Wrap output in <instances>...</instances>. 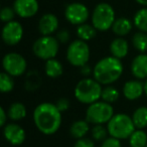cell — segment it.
I'll list each match as a JSON object with an SVG mask.
<instances>
[{
	"mask_svg": "<svg viewBox=\"0 0 147 147\" xmlns=\"http://www.w3.org/2000/svg\"><path fill=\"white\" fill-rule=\"evenodd\" d=\"M33 122L40 133L45 135H53L61 128V112L55 103H40L33 111Z\"/></svg>",
	"mask_w": 147,
	"mask_h": 147,
	"instance_id": "1",
	"label": "cell"
},
{
	"mask_svg": "<svg viewBox=\"0 0 147 147\" xmlns=\"http://www.w3.org/2000/svg\"><path fill=\"white\" fill-rule=\"evenodd\" d=\"M124 65L122 61L109 55L99 59L93 67V78L102 86H110L122 77Z\"/></svg>",
	"mask_w": 147,
	"mask_h": 147,
	"instance_id": "2",
	"label": "cell"
},
{
	"mask_svg": "<svg viewBox=\"0 0 147 147\" xmlns=\"http://www.w3.org/2000/svg\"><path fill=\"white\" fill-rule=\"evenodd\" d=\"M102 90V85L94 78H84L77 83L74 95L78 102L89 106L101 100Z\"/></svg>",
	"mask_w": 147,
	"mask_h": 147,
	"instance_id": "3",
	"label": "cell"
},
{
	"mask_svg": "<svg viewBox=\"0 0 147 147\" xmlns=\"http://www.w3.org/2000/svg\"><path fill=\"white\" fill-rule=\"evenodd\" d=\"M115 20L116 12L114 7L107 2L98 3L91 13V23L101 32H105L112 28Z\"/></svg>",
	"mask_w": 147,
	"mask_h": 147,
	"instance_id": "4",
	"label": "cell"
},
{
	"mask_svg": "<svg viewBox=\"0 0 147 147\" xmlns=\"http://www.w3.org/2000/svg\"><path fill=\"white\" fill-rule=\"evenodd\" d=\"M109 136L114 137L119 140L129 139L132 133L136 130L132 117L125 113H118L112 117L107 124Z\"/></svg>",
	"mask_w": 147,
	"mask_h": 147,
	"instance_id": "5",
	"label": "cell"
},
{
	"mask_svg": "<svg viewBox=\"0 0 147 147\" xmlns=\"http://www.w3.org/2000/svg\"><path fill=\"white\" fill-rule=\"evenodd\" d=\"M114 115V108L112 105L100 100L89 105L85 114V120L93 125H104L108 124Z\"/></svg>",
	"mask_w": 147,
	"mask_h": 147,
	"instance_id": "6",
	"label": "cell"
},
{
	"mask_svg": "<svg viewBox=\"0 0 147 147\" xmlns=\"http://www.w3.org/2000/svg\"><path fill=\"white\" fill-rule=\"evenodd\" d=\"M91 51L88 42L81 39H75L71 41L67 47L65 57L69 65L80 69L81 67L87 65L90 61Z\"/></svg>",
	"mask_w": 147,
	"mask_h": 147,
	"instance_id": "7",
	"label": "cell"
},
{
	"mask_svg": "<svg viewBox=\"0 0 147 147\" xmlns=\"http://www.w3.org/2000/svg\"><path fill=\"white\" fill-rule=\"evenodd\" d=\"M31 49L37 59L47 61L55 59L59 51V42L53 35H41L34 40Z\"/></svg>",
	"mask_w": 147,
	"mask_h": 147,
	"instance_id": "8",
	"label": "cell"
},
{
	"mask_svg": "<svg viewBox=\"0 0 147 147\" xmlns=\"http://www.w3.org/2000/svg\"><path fill=\"white\" fill-rule=\"evenodd\" d=\"M3 71L11 77H21L26 74L27 61L22 55L11 51L3 57L2 59Z\"/></svg>",
	"mask_w": 147,
	"mask_h": 147,
	"instance_id": "9",
	"label": "cell"
},
{
	"mask_svg": "<svg viewBox=\"0 0 147 147\" xmlns=\"http://www.w3.org/2000/svg\"><path fill=\"white\" fill-rule=\"evenodd\" d=\"M63 15L67 22L76 26L87 23L89 18H91L89 8L81 2H71L67 4L63 10Z\"/></svg>",
	"mask_w": 147,
	"mask_h": 147,
	"instance_id": "10",
	"label": "cell"
},
{
	"mask_svg": "<svg viewBox=\"0 0 147 147\" xmlns=\"http://www.w3.org/2000/svg\"><path fill=\"white\" fill-rule=\"evenodd\" d=\"M24 29L19 21L13 20L4 23L1 31V37L3 42L9 47L17 45L23 38Z\"/></svg>",
	"mask_w": 147,
	"mask_h": 147,
	"instance_id": "11",
	"label": "cell"
},
{
	"mask_svg": "<svg viewBox=\"0 0 147 147\" xmlns=\"http://www.w3.org/2000/svg\"><path fill=\"white\" fill-rule=\"evenodd\" d=\"M12 7L17 16L27 19L36 15L39 10V3L37 0H14Z\"/></svg>",
	"mask_w": 147,
	"mask_h": 147,
	"instance_id": "12",
	"label": "cell"
},
{
	"mask_svg": "<svg viewBox=\"0 0 147 147\" xmlns=\"http://www.w3.org/2000/svg\"><path fill=\"white\" fill-rule=\"evenodd\" d=\"M3 136L5 140L13 146H18L24 143L26 138L25 130L16 123H8L3 127Z\"/></svg>",
	"mask_w": 147,
	"mask_h": 147,
	"instance_id": "13",
	"label": "cell"
},
{
	"mask_svg": "<svg viewBox=\"0 0 147 147\" xmlns=\"http://www.w3.org/2000/svg\"><path fill=\"white\" fill-rule=\"evenodd\" d=\"M59 18L57 15L51 12L41 15L37 23V30L41 35H53L59 31Z\"/></svg>",
	"mask_w": 147,
	"mask_h": 147,
	"instance_id": "14",
	"label": "cell"
},
{
	"mask_svg": "<svg viewBox=\"0 0 147 147\" xmlns=\"http://www.w3.org/2000/svg\"><path fill=\"white\" fill-rule=\"evenodd\" d=\"M122 94L125 99L129 101L138 100L145 94L144 83L139 80H130L124 83L122 87Z\"/></svg>",
	"mask_w": 147,
	"mask_h": 147,
	"instance_id": "15",
	"label": "cell"
},
{
	"mask_svg": "<svg viewBox=\"0 0 147 147\" xmlns=\"http://www.w3.org/2000/svg\"><path fill=\"white\" fill-rule=\"evenodd\" d=\"M132 76L136 80L142 81L147 79V53H139L132 59L130 65Z\"/></svg>",
	"mask_w": 147,
	"mask_h": 147,
	"instance_id": "16",
	"label": "cell"
},
{
	"mask_svg": "<svg viewBox=\"0 0 147 147\" xmlns=\"http://www.w3.org/2000/svg\"><path fill=\"white\" fill-rule=\"evenodd\" d=\"M109 51L112 57L122 61L129 53V42L124 37H115L109 45Z\"/></svg>",
	"mask_w": 147,
	"mask_h": 147,
	"instance_id": "17",
	"label": "cell"
},
{
	"mask_svg": "<svg viewBox=\"0 0 147 147\" xmlns=\"http://www.w3.org/2000/svg\"><path fill=\"white\" fill-rule=\"evenodd\" d=\"M133 20H130L127 17H118L115 20L114 24H113L112 28V32L114 33L115 35H117L118 37H124L126 35H128L129 33L132 31L133 29Z\"/></svg>",
	"mask_w": 147,
	"mask_h": 147,
	"instance_id": "18",
	"label": "cell"
},
{
	"mask_svg": "<svg viewBox=\"0 0 147 147\" xmlns=\"http://www.w3.org/2000/svg\"><path fill=\"white\" fill-rule=\"evenodd\" d=\"M90 131V123L87 120H77L71 123L69 127V134L75 139L85 138Z\"/></svg>",
	"mask_w": 147,
	"mask_h": 147,
	"instance_id": "19",
	"label": "cell"
},
{
	"mask_svg": "<svg viewBox=\"0 0 147 147\" xmlns=\"http://www.w3.org/2000/svg\"><path fill=\"white\" fill-rule=\"evenodd\" d=\"M42 83L40 74L36 69H31L25 74V81H24V88L29 92H34L38 90Z\"/></svg>",
	"mask_w": 147,
	"mask_h": 147,
	"instance_id": "20",
	"label": "cell"
},
{
	"mask_svg": "<svg viewBox=\"0 0 147 147\" xmlns=\"http://www.w3.org/2000/svg\"><path fill=\"white\" fill-rule=\"evenodd\" d=\"M45 74L51 79H57L63 74V65L59 59H51L45 61Z\"/></svg>",
	"mask_w": 147,
	"mask_h": 147,
	"instance_id": "21",
	"label": "cell"
},
{
	"mask_svg": "<svg viewBox=\"0 0 147 147\" xmlns=\"http://www.w3.org/2000/svg\"><path fill=\"white\" fill-rule=\"evenodd\" d=\"M77 36H78L79 39L81 40H84L86 42L90 40H93L95 37L97 36V33H98V30L94 27V25L92 23H84V24H81L79 26H77Z\"/></svg>",
	"mask_w": 147,
	"mask_h": 147,
	"instance_id": "22",
	"label": "cell"
},
{
	"mask_svg": "<svg viewBox=\"0 0 147 147\" xmlns=\"http://www.w3.org/2000/svg\"><path fill=\"white\" fill-rule=\"evenodd\" d=\"M7 114H8V118L13 122L20 121L26 117V107L21 102H14L9 106L8 110H7Z\"/></svg>",
	"mask_w": 147,
	"mask_h": 147,
	"instance_id": "23",
	"label": "cell"
},
{
	"mask_svg": "<svg viewBox=\"0 0 147 147\" xmlns=\"http://www.w3.org/2000/svg\"><path fill=\"white\" fill-rule=\"evenodd\" d=\"M131 43L135 51L139 53H146L147 51V33L142 31H136L132 35Z\"/></svg>",
	"mask_w": 147,
	"mask_h": 147,
	"instance_id": "24",
	"label": "cell"
},
{
	"mask_svg": "<svg viewBox=\"0 0 147 147\" xmlns=\"http://www.w3.org/2000/svg\"><path fill=\"white\" fill-rule=\"evenodd\" d=\"M132 120L136 129H144L147 127V107L141 106L135 109L132 114Z\"/></svg>",
	"mask_w": 147,
	"mask_h": 147,
	"instance_id": "25",
	"label": "cell"
},
{
	"mask_svg": "<svg viewBox=\"0 0 147 147\" xmlns=\"http://www.w3.org/2000/svg\"><path fill=\"white\" fill-rule=\"evenodd\" d=\"M133 24L138 31L147 33V7H141L135 12Z\"/></svg>",
	"mask_w": 147,
	"mask_h": 147,
	"instance_id": "26",
	"label": "cell"
},
{
	"mask_svg": "<svg viewBox=\"0 0 147 147\" xmlns=\"http://www.w3.org/2000/svg\"><path fill=\"white\" fill-rule=\"evenodd\" d=\"M130 147H145L147 145V134L143 129H136L129 137Z\"/></svg>",
	"mask_w": 147,
	"mask_h": 147,
	"instance_id": "27",
	"label": "cell"
},
{
	"mask_svg": "<svg viewBox=\"0 0 147 147\" xmlns=\"http://www.w3.org/2000/svg\"><path fill=\"white\" fill-rule=\"evenodd\" d=\"M120 98V92L117 88L110 86H105L102 90V95H101V100L106 103L112 105L113 103L117 102Z\"/></svg>",
	"mask_w": 147,
	"mask_h": 147,
	"instance_id": "28",
	"label": "cell"
},
{
	"mask_svg": "<svg viewBox=\"0 0 147 147\" xmlns=\"http://www.w3.org/2000/svg\"><path fill=\"white\" fill-rule=\"evenodd\" d=\"M14 79L5 71L0 74V91L1 93H10L14 89Z\"/></svg>",
	"mask_w": 147,
	"mask_h": 147,
	"instance_id": "29",
	"label": "cell"
},
{
	"mask_svg": "<svg viewBox=\"0 0 147 147\" xmlns=\"http://www.w3.org/2000/svg\"><path fill=\"white\" fill-rule=\"evenodd\" d=\"M91 134L92 138L96 141H104L105 139L108 138V129L104 125H94L93 128L91 129Z\"/></svg>",
	"mask_w": 147,
	"mask_h": 147,
	"instance_id": "30",
	"label": "cell"
},
{
	"mask_svg": "<svg viewBox=\"0 0 147 147\" xmlns=\"http://www.w3.org/2000/svg\"><path fill=\"white\" fill-rule=\"evenodd\" d=\"M15 15H16V13H15L14 9H13V7H10V6L3 7V8L1 9V11H0V19L4 23L13 21L14 20Z\"/></svg>",
	"mask_w": 147,
	"mask_h": 147,
	"instance_id": "31",
	"label": "cell"
},
{
	"mask_svg": "<svg viewBox=\"0 0 147 147\" xmlns=\"http://www.w3.org/2000/svg\"><path fill=\"white\" fill-rule=\"evenodd\" d=\"M55 38L59 42V45H65L71 40V32L69 29H59L55 34Z\"/></svg>",
	"mask_w": 147,
	"mask_h": 147,
	"instance_id": "32",
	"label": "cell"
},
{
	"mask_svg": "<svg viewBox=\"0 0 147 147\" xmlns=\"http://www.w3.org/2000/svg\"><path fill=\"white\" fill-rule=\"evenodd\" d=\"M55 104L61 113L67 111L69 109V107H71V102H69V100L67 98H65V97L59 98Z\"/></svg>",
	"mask_w": 147,
	"mask_h": 147,
	"instance_id": "33",
	"label": "cell"
},
{
	"mask_svg": "<svg viewBox=\"0 0 147 147\" xmlns=\"http://www.w3.org/2000/svg\"><path fill=\"white\" fill-rule=\"evenodd\" d=\"M101 147H122V144H121V140L110 136L103 141Z\"/></svg>",
	"mask_w": 147,
	"mask_h": 147,
	"instance_id": "34",
	"label": "cell"
},
{
	"mask_svg": "<svg viewBox=\"0 0 147 147\" xmlns=\"http://www.w3.org/2000/svg\"><path fill=\"white\" fill-rule=\"evenodd\" d=\"M73 147H95V143L93 140L85 137L82 139H78Z\"/></svg>",
	"mask_w": 147,
	"mask_h": 147,
	"instance_id": "35",
	"label": "cell"
},
{
	"mask_svg": "<svg viewBox=\"0 0 147 147\" xmlns=\"http://www.w3.org/2000/svg\"><path fill=\"white\" fill-rule=\"evenodd\" d=\"M80 74L84 78H91L90 76H93V67H91L90 65L87 63V65L80 67Z\"/></svg>",
	"mask_w": 147,
	"mask_h": 147,
	"instance_id": "36",
	"label": "cell"
},
{
	"mask_svg": "<svg viewBox=\"0 0 147 147\" xmlns=\"http://www.w3.org/2000/svg\"><path fill=\"white\" fill-rule=\"evenodd\" d=\"M7 119H8V114L7 112L4 110L3 107L0 108V126L1 127H4L5 125L7 124Z\"/></svg>",
	"mask_w": 147,
	"mask_h": 147,
	"instance_id": "37",
	"label": "cell"
},
{
	"mask_svg": "<svg viewBox=\"0 0 147 147\" xmlns=\"http://www.w3.org/2000/svg\"><path fill=\"white\" fill-rule=\"evenodd\" d=\"M137 4H139L142 7H147V0H134Z\"/></svg>",
	"mask_w": 147,
	"mask_h": 147,
	"instance_id": "38",
	"label": "cell"
},
{
	"mask_svg": "<svg viewBox=\"0 0 147 147\" xmlns=\"http://www.w3.org/2000/svg\"><path fill=\"white\" fill-rule=\"evenodd\" d=\"M144 92H145V95L147 97V79L144 81Z\"/></svg>",
	"mask_w": 147,
	"mask_h": 147,
	"instance_id": "39",
	"label": "cell"
},
{
	"mask_svg": "<svg viewBox=\"0 0 147 147\" xmlns=\"http://www.w3.org/2000/svg\"><path fill=\"white\" fill-rule=\"evenodd\" d=\"M145 147H147V145H146V146H145Z\"/></svg>",
	"mask_w": 147,
	"mask_h": 147,
	"instance_id": "40",
	"label": "cell"
}]
</instances>
